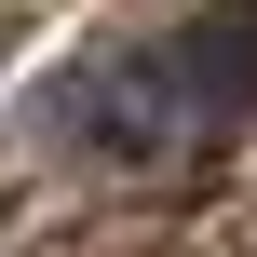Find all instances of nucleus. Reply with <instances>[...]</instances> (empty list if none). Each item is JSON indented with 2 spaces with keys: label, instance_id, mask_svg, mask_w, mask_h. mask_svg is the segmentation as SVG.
<instances>
[{
  "label": "nucleus",
  "instance_id": "obj_1",
  "mask_svg": "<svg viewBox=\"0 0 257 257\" xmlns=\"http://www.w3.org/2000/svg\"><path fill=\"white\" fill-rule=\"evenodd\" d=\"M190 122L203 108H190V81H176L163 41H95V54H68L41 81V149H81V163H122V176L176 163Z\"/></svg>",
  "mask_w": 257,
  "mask_h": 257
}]
</instances>
